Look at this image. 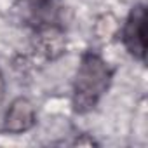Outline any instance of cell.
<instances>
[{
  "label": "cell",
  "mask_w": 148,
  "mask_h": 148,
  "mask_svg": "<svg viewBox=\"0 0 148 148\" xmlns=\"http://www.w3.org/2000/svg\"><path fill=\"white\" fill-rule=\"evenodd\" d=\"M112 82V71L106 63L92 52L82 56L73 82V106L79 113H86L96 106Z\"/></svg>",
  "instance_id": "1"
},
{
  "label": "cell",
  "mask_w": 148,
  "mask_h": 148,
  "mask_svg": "<svg viewBox=\"0 0 148 148\" xmlns=\"http://www.w3.org/2000/svg\"><path fill=\"white\" fill-rule=\"evenodd\" d=\"M146 9L145 5H136L131 9L124 28H122V42L131 56L143 61L146 52Z\"/></svg>",
  "instance_id": "2"
},
{
  "label": "cell",
  "mask_w": 148,
  "mask_h": 148,
  "mask_svg": "<svg viewBox=\"0 0 148 148\" xmlns=\"http://www.w3.org/2000/svg\"><path fill=\"white\" fill-rule=\"evenodd\" d=\"M37 124L35 106L26 98H16L5 112L4 131L9 134H21L30 131Z\"/></svg>",
  "instance_id": "3"
},
{
  "label": "cell",
  "mask_w": 148,
  "mask_h": 148,
  "mask_svg": "<svg viewBox=\"0 0 148 148\" xmlns=\"http://www.w3.org/2000/svg\"><path fill=\"white\" fill-rule=\"evenodd\" d=\"M66 47L64 33L59 26L45 23L38 28L37 33V51L45 59H58Z\"/></svg>",
  "instance_id": "4"
}]
</instances>
